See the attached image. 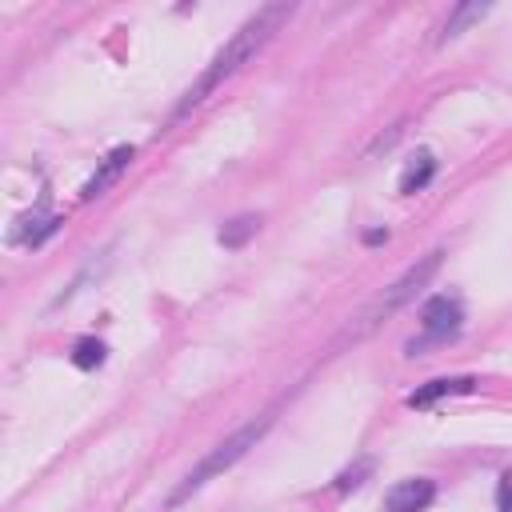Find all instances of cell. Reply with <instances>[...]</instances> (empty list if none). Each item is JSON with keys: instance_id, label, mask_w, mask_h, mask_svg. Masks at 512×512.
<instances>
[{"instance_id": "11", "label": "cell", "mask_w": 512, "mask_h": 512, "mask_svg": "<svg viewBox=\"0 0 512 512\" xmlns=\"http://www.w3.org/2000/svg\"><path fill=\"white\" fill-rule=\"evenodd\" d=\"M488 16V4H456L452 8V16L444 20V32H440V40H452V36H460L468 24H476V20H484Z\"/></svg>"}, {"instance_id": "6", "label": "cell", "mask_w": 512, "mask_h": 512, "mask_svg": "<svg viewBox=\"0 0 512 512\" xmlns=\"http://www.w3.org/2000/svg\"><path fill=\"white\" fill-rule=\"evenodd\" d=\"M432 496H436V484H432V480H424V476L400 480V484L388 488L384 512H424V508L432 504Z\"/></svg>"}, {"instance_id": "2", "label": "cell", "mask_w": 512, "mask_h": 512, "mask_svg": "<svg viewBox=\"0 0 512 512\" xmlns=\"http://www.w3.org/2000/svg\"><path fill=\"white\" fill-rule=\"evenodd\" d=\"M440 256H444V252H428V256H420L412 268H404V272H400V276H396V280H392V284H388V288H384V292H380V296H376V300H372V304H368V308H364V312H360V316L340 332V340H336V344H344V340H364V336H368V332H376L388 316H396L408 300H416V292L436 276Z\"/></svg>"}, {"instance_id": "3", "label": "cell", "mask_w": 512, "mask_h": 512, "mask_svg": "<svg viewBox=\"0 0 512 512\" xmlns=\"http://www.w3.org/2000/svg\"><path fill=\"white\" fill-rule=\"evenodd\" d=\"M264 432H268V416L240 424V428H236L228 440H220L212 452H204V456H200V464H196V468H192V472H188V476H184V480L172 488V496H168V508H176L180 500H188V496H192L196 488H204L212 476L228 472V468H232V464H236V460H240L248 448H256V440H260Z\"/></svg>"}, {"instance_id": "15", "label": "cell", "mask_w": 512, "mask_h": 512, "mask_svg": "<svg viewBox=\"0 0 512 512\" xmlns=\"http://www.w3.org/2000/svg\"><path fill=\"white\" fill-rule=\"evenodd\" d=\"M364 240H368V244H380V240H388V232H384V228H372V232H364Z\"/></svg>"}, {"instance_id": "4", "label": "cell", "mask_w": 512, "mask_h": 512, "mask_svg": "<svg viewBox=\"0 0 512 512\" xmlns=\"http://www.w3.org/2000/svg\"><path fill=\"white\" fill-rule=\"evenodd\" d=\"M460 320H464L460 300H452V296H432V300L424 304V312H420L424 340H412V344H408V356H416L428 340H448V336H456V332H460Z\"/></svg>"}, {"instance_id": "1", "label": "cell", "mask_w": 512, "mask_h": 512, "mask_svg": "<svg viewBox=\"0 0 512 512\" xmlns=\"http://www.w3.org/2000/svg\"><path fill=\"white\" fill-rule=\"evenodd\" d=\"M292 16V4H264L256 16H248L236 32H232V40L208 60V68L200 72V80L180 96V104H176V112H172V120H180V116H188L196 104H204L208 100V92H216L228 76H236L276 32H280V24Z\"/></svg>"}, {"instance_id": "8", "label": "cell", "mask_w": 512, "mask_h": 512, "mask_svg": "<svg viewBox=\"0 0 512 512\" xmlns=\"http://www.w3.org/2000/svg\"><path fill=\"white\" fill-rule=\"evenodd\" d=\"M436 176V156L428 152V148H420L416 156H408V164H404V172H400V192L404 196H412V192H420V188H428V180Z\"/></svg>"}, {"instance_id": "9", "label": "cell", "mask_w": 512, "mask_h": 512, "mask_svg": "<svg viewBox=\"0 0 512 512\" xmlns=\"http://www.w3.org/2000/svg\"><path fill=\"white\" fill-rule=\"evenodd\" d=\"M56 228H60V216L36 212V216H28V220H16V228H12V244H28V248H36V244H44Z\"/></svg>"}, {"instance_id": "13", "label": "cell", "mask_w": 512, "mask_h": 512, "mask_svg": "<svg viewBox=\"0 0 512 512\" xmlns=\"http://www.w3.org/2000/svg\"><path fill=\"white\" fill-rule=\"evenodd\" d=\"M368 468H372V460H356V468H344V472L336 476V488H356Z\"/></svg>"}, {"instance_id": "5", "label": "cell", "mask_w": 512, "mask_h": 512, "mask_svg": "<svg viewBox=\"0 0 512 512\" xmlns=\"http://www.w3.org/2000/svg\"><path fill=\"white\" fill-rule=\"evenodd\" d=\"M132 156H136V152H132V144H120V148H112V152H108V156L96 164V172L84 180V188H80V200L88 204V200L104 196V192H108V188H112V184H116V180L128 172Z\"/></svg>"}, {"instance_id": "10", "label": "cell", "mask_w": 512, "mask_h": 512, "mask_svg": "<svg viewBox=\"0 0 512 512\" xmlns=\"http://www.w3.org/2000/svg\"><path fill=\"white\" fill-rule=\"evenodd\" d=\"M256 228H260V216H252V212H244V216H232L220 232H216V240L224 244V248H240L248 236H256Z\"/></svg>"}, {"instance_id": "14", "label": "cell", "mask_w": 512, "mask_h": 512, "mask_svg": "<svg viewBox=\"0 0 512 512\" xmlns=\"http://www.w3.org/2000/svg\"><path fill=\"white\" fill-rule=\"evenodd\" d=\"M496 508L500 512H512V472H504L500 484H496Z\"/></svg>"}, {"instance_id": "7", "label": "cell", "mask_w": 512, "mask_h": 512, "mask_svg": "<svg viewBox=\"0 0 512 512\" xmlns=\"http://www.w3.org/2000/svg\"><path fill=\"white\" fill-rule=\"evenodd\" d=\"M472 376H440V380H428L424 388H416L412 396H408V408H428V404H436L440 396H456V392H472Z\"/></svg>"}, {"instance_id": "12", "label": "cell", "mask_w": 512, "mask_h": 512, "mask_svg": "<svg viewBox=\"0 0 512 512\" xmlns=\"http://www.w3.org/2000/svg\"><path fill=\"white\" fill-rule=\"evenodd\" d=\"M72 364L84 368V372H88V368H100V364H104V344H100L96 336L76 340V344H72Z\"/></svg>"}]
</instances>
